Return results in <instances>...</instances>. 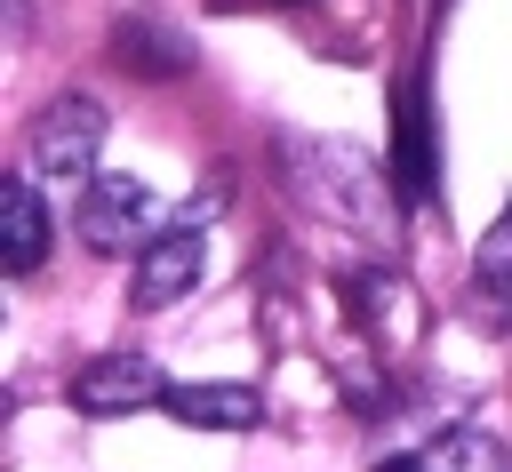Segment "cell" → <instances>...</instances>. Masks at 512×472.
<instances>
[{
	"mask_svg": "<svg viewBox=\"0 0 512 472\" xmlns=\"http://www.w3.org/2000/svg\"><path fill=\"white\" fill-rule=\"evenodd\" d=\"M112 64H120V72H144V80H168V72H184L192 56H184V40H168L160 24H112Z\"/></svg>",
	"mask_w": 512,
	"mask_h": 472,
	"instance_id": "cell-9",
	"label": "cell"
},
{
	"mask_svg": "<svg viewBox=\"0 0 512 472\" xmlns=\"http://www.w3.org/2000/svg\"><path fill=\"white\" fill-rule=\"evenodd\" d=\"M160 408H168L176 424H200V432H248V424L264 416V400H256L248 384H176Z\"/></svg>",
	"mask_w": 512,
	"mask_h": 472,
	"instance_id": "cell-7",
	"label": "cell"
},
{
	"mask_svg": "<svg viewBox=\"0 0 512 472\" xmlns=\"http://www.w3.org/2000/svg\"><path fill=\"white\" fill-rule=\"evenodd\" d=\"M80 240L96 248V256H144L152 240H160V224H152V192L136 184V176H88V192H80Z\"/></svg>",
	"mask_w": 512,
	"mask_h": 472,
	"instance_id": "cell-4",
	"label": "cell"
},
{
	"mask_svg": "<svg viewBox=\"0 0 512 472\" xmlns=\"http://www.w3.org/2000/svg\"><path fill=\"white\" fill-rule=\"evenodd\" d=\"M96 152H104V104L80 96V88L48 96L24 128V176H64L72 184V176H96Z\"/></svg>",
	"mask_w": 512,
	"mask_h": 472,
	"instance_id": "cell-2",
	"label": "cell"
},
{
	"mask_svg": "<svg viewBox=\"0 0 512 472\" xmlns=\"http://www.w3.org/2000/svg\"><path fill=\"white\" fill-rule=\"evenodd\" d=\"M72 408L80 416H128V408H152V400H168L176 384L160 376V360L152 352H96L88 368H72Z\"/></svg>",
	"mask_w": 512,
	"mask_h": 472,
	"instance_id": "cell-5",
	"label": "cell"
},
{
	"mask_svg": "<svg viewBox=\"0 0 512 472\" xmlns=\"http://www.w3.org/2000/svg\"><path fill=\"white\" fill-rule=\"evenodd\" d=\"M384 472H504V448L472 424H448L440 440H424L408 464H384Z\"/></svg>",
	"mask_w": 512,
	"mask_h": 472,
	"instance_id": "cell-8",
	"label": "cell"
},
{
	"mask_svg": "<svg viewBox=\"0 0 512 472\" xmlns=\"http://www.w3.org/2000/svg\"><path fill=\"white\" fill-rule=\"evenodd\" d=\"M288 176H296V192H304L312 208H328L336 224L384 232V176H376L368 152H352V144H336V136H296V144H288Z\"/></svg>",
	"mask_w": 512,
	"mask_h": 472,
	"instance_id": "cell-1",
	"label": "cell"
},
{
	"mask_svg": "<svg viewBox=\"0 0 512 472\" xmlns=\"http://www.w3.org/2000/svg\"><path fill=\"white\" fill-rule=\"evenodd\" d=\"M392 176H400V192H424V184H432V152H424V104H416V96L400 104V160H392Z\"/></svg>",
	"mask_w": 512,
	"mask_h": 472,
	"instance_id": "cell-11",
	"label": "cell"
},
{
	"mask_svg": "<svg viewBox=\"0 0 512 472\" xmlns=\"http://www.w3.org/2000/svg\"><path fill=\"white\" fill-rule=\"evenodd\" d=\"M472 288H480V312L488 320H512V208L488 224V240L472 256Z\"/></svg>",
	"mask_w": 512,
	"mask_h": 472,
	"instance_id": "cell-10",
	"label": "cell"
},
{
	"mask_svg": "<svg viewBox=\"0 0 512 472\" xmlns=\"http://www.w3.org/2000/svg\"><path fill=\"white\" fill-rule=\"evenodd\" d=\"M40 256H48V200L32 192V176H8L0 184V264L32 272Z\"/></svg>",
	"mask_w": 512,
	"mask_h": 472,
	"instance_id": "cell-6",
	"label": "cell"
},
{
	"mask_svg": "<svg viewBox=\"0 0 512 472\" xmlns=\"http://www.w3.org/2000/svg\"><path fill=\"white\" fill-rule=\"evenodd\" d=\"M208 216H216V192H200L192 208H176L168 224H160V240L136 256V312H160V304H176L192 280H200V256H208Z\"/></svg>",
	"mask_w": 512,
	"mask_h": 472,
	"instance_id": "cell-3",
	"label": "cell"
}]
</instances>
